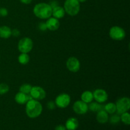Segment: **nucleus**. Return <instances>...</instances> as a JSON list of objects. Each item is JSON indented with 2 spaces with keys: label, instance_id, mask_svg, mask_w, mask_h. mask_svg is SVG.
<instances>
[{
  "label": "nucleus",
  "instance_id": "nucleus-1",
  "mask_svg": "<svg viewBox=\"0 0 130 130\" xmlns=\"http://www.w3.org/2000/svg\"><path fill=\"white\" fill-rule=\"evenodd\" d=\"M43 112V106L39 101L32 99L25 104V113L29 118H37Z\"/></svg>",
  "mask_w": 130,
  "mask_h": 130
},
{
  "label": "nucleus",
  "instance_id": "nucleus-2",
  "mask_svg": "<svg viewBox=\"0 0 130 130\" xmlns=\"http://www.w3.org/2000/svg\"><path fill=\"white\" fill-rule=\"evenodd\" d=\"M33 13L36 17L40 19H48L52 17V8L49 3H39L34 6Z\"/></svg>",
  "mask_w": 130,
  "mask_h": 130
},
{
  "label": "nucleus",
  "instance_id": "nucleus-3",
  "mask_svg": "<svg viewBox=\"0 0 130 130\" xmlns=\"http://www.w3.org/2000/svg\"><path fill=\"white\" fill-rule=\"evenodd\" d=\"M63 8L66 13L72 17L76 16L80 11V3L78 0H66Z\"/></svg>",
  "mask_w": 130,
  "mask_h": 130
},
{
  "label": "nucleus",
  "instance_id": "nucleus-4",
  "mask_svg": "<svg viewBox=\"0 0 130 130\" xmlns=\"http://www.w3.org/2000/svg\"><path fill=\"white\" fill-rule=\"evenodd\" d=\"M34 46L33 41L31 38L25 37L19 40L18 43V50L20 53H28L31 52Z\"/></svg>",
  "mask_w": 130,
  "mask_h": 130
},
{
  "label": "nucleus",
  "instance_id": "nucleus-5",
  "mask_svg": "<svg viewBox=\"0 0 130 130\" xmlns=\"http://www.w3.org/2000/svg\"><path fill=\"white\" fill-rule=\"evenodd\" d=\"M109 36L114 41H122L125 38L126 32L121 27L114 25L109 30Z\"/></svg>",
  "mask_w": 130,
  "mask_h": 130
},
{
  "label": "nucleus",
  "instance_id": "nucleus-6",
  "mask_svg": "<svg viewBox=\"0 0 130 130\" xmlns=\"http://www.w3.org/2000/svg\"><path fill=\"white\" fill-rule=\"evenodd\" d=\"M116 112L119 114L128 112L130 109V99L128 97H121L116 103Z\"/></svg>",
  "mask_w": 130,
  "mask_h": 130
},
{
  "label": "nucleus",
  "instance_id": "nucleus-7",
  "mask_svg": "<svg viewBox=\"0 0 130 130\" xmlns=\"http://www.w3.org/2000/svg\"><path fill=\"white\" fill-rule=\"evenodd\" d=\"M71 98L69 94L63 93L56 97L55 100V103L57 107L60 108V109H65L67 107L71 104Z\"/></svg>",
  "mask_w": 130,
  "mask_h": 130
},
{
  "label": "nucleus",
  "instance_id": "nucleus-8",
  "mask_svg": "<svg viewBox=\"0 0 130 130\" xmlns=\"http://www.w3.org/2000/svg\"><path fill=\"white\" fill-rule=\"evenodd\" d=\"M29 95H30L32 99L39 101V100H42L45 99L46 96V93L44 88L41 86H32Z\"/></svg>",
  "mask_w": 130,
  "mask_h": 130
},
{
  "label": "nucleus",
  "instance_id": "nucleus-9",
  "mask_svg": "<svg viewBox=\"0 0 130 130\" xmlns=\"http://www.w3.org/2000/svg\"><path fill=\"white\" fill-rule=\"evenodd\" d=\"M66 67L70 72H77L80 70L81 63L78 58L75 57H71L66 62Z\"/></svg>",
  "mask_w": 130,
  "mask_h": 130
},
{
  "label": "nucleus",
  "instance_id": "nucleus-10",
  "mask_svg": "<svg viewBox=\"0 0 130 130\" xmlns=\"http://www.w3.org/2000/svg\"><path fill=\"white\" fill-rule=\"evenodd\" d=\"M72 109L76 114L83 115L88 111V105L82 100H77L74 103Z\"/></svg>",
  "mask_w": 130,
  "mask_h": 130
},
{
  "label": "nucleus",
  "instance_id": "nucleus-11",
  "mask_svg": "<svg viewBox=\"0 0 130 130\" xmlns=\"http://www.w3.org/2000/svg\"><path fill=\"white\" fill-rule=\"evenodd\" d=\"M93 99H95L96 102L100 104L105 102L109 98V95L107 91L104 89L101 88L96 89L93 92Z\"/></svg>",
  "mask_w": 130,
  "mask_h": 130
},
{
  "label": "nucleus",
  "instance_id": "nucleus-12",
  "mask_svg": "<svg viewBox=\"0 0 130 130\" xmlns=\"http://www.w3.org/2000/svg\"><path fill=\"white\" fill-rule=\"evenodd\" d=\"M45 23L47 27V29L51 30V31H55V30H58V28L60 27L59 20L53 17L48 18Z\"/></svg>",
  "mask_w": 130,
  "mask_h": 130
},
{
  "label": "nucleus",
  "instance_id": "nucleus-13",
  "mask_svg": "<svg viewBox=\"0 0 130 130\" xmlns=\"http://www.w3.org/2000/svg\"><path fill=\"white\" fill-rule=\"evenodd\" d=\"M30 99H32V97L30 95H27V94L22 93L20 91L16 93L15 96V101L20 105L25 104Z\"/></svg>",
  "mask_w": 130,
  "mask_h": 130
},
{
  "label": "nucleus",
  "instance_id": "nucleus-14",
  "mask_svg": "<svg viewBox=\"0 0 130 130\" xmlns=\"http://www.w3.org/2000/svg\"><path fill=\"white\" fill-rule=\"evenodd\" d=\"M65 126L67 130H76L79 127V121L77 118H69L66 121Z\"/></svg>",
  "mask_w": 130,
  "mask_h": 130
},
{
  "label": "nucleus",
  "instance_id": "nucleus-15",
  "mask_svg": "<svg viewBox=\"0 0 130 130\" xmlns=\"http://www.w3.org/2000/svg\"><path fill=\"white\" fill-rule=\"evenodd\" d=\"M96 118L98 123H100V124H105L109 121V114L106 111H105L104 109H102V110L97 112Z\"/></svg>",
  "mask_w": 130,
  "mask_h": 130
},
{
  "label": "nucleus",
  "instance_id": "nucleus-16",
  "mask_svg": "<svg viewBox=\"0 0 130 130\" xmlns=\"http://www.w3.org/2000/svg\"><path fill=\"white\" fill-rule=\"evenodd\" d=\"M65 14H66V11H65L63 7L58 5V6L52 8V16L58 19V20L62 19L65 16Z\"/></svg>",
  "mask_w": 130,
  "mask_h": 130
},
{
  "label": "nucleus",
  "instance_id": "nucleus-17",
  "mask_svg": "<svg viewBox=\"0 0 130 130\" xmlns=\"http://www.w3.org/2000/svg\"><path fill=\"white\" fill-rule=\"evenodd\" d=\"M11 36V29L7 25L0 27V38L3 39H8Z\"/></svg>",
  "mask_w": 130,
  "mask_h": 130
},
{
  "label": "nucleus",
  "instance_id": "nucleus-18",
  "mask_svg": "<svg viewBox=\"0 0 130 130\" xmlns=\"http://www.w3.org/2000/svg\"><path fill=\"white\" fill-rule=\"evenodd\" d=\"M81 100L86 104H90L93 100V92L89 90L83 91L81 95Z\"/></svg>",
  "mask_w": 130,
  "mask_h": 130
},
{
  "label": "nucleus",
  "instance_id": "nucleus-19",
  "mask_svg": "<svg viewBox=\"0 0 130 130\" xmlns=\"http://www.w3.org/2000/svg\"><path fill=\"white\" fill-rule=\"evenodd\" d=\"M102 109H104V106L101 105L100 103H98L96 102H91V103H90V105H88V110L93 112H97Z\"/></svg>",
  "mask_w": 130,
  "mask_h": 130
},
{
  "label": "nucleus",
  "instance_id": "nucleus-20",
  "mask_svg": "<svg viewBox=\"0 0 130 130\" xmlns=\"http://www.w3.org/2000/svg\"><path fill=\"white\" fill-rule=\"evenodd\" d=\"M104 109L109 114H115V112H116V104H114L113 102L107 103V104H105L104 106Z\"/></svg>",
  "mask_w": 130,
  "mask_h": 130
},
{
  "label": "nucleus",
  "instance_id": "nucleus-21",
  "mask_svg": "<svg viewBox=\"0 0 130 130\" xmlns=\"http://www.w3.org/2000/svg\"><path fill=\"white\" fill-rule=\"evenodd\" d=\"M30 61V57L28 53H21L18 57V62L21 65H26Z\"/></svg>",
  "mask_w": 130,
  "mask_h": 130
},
{
  "label": "nucleus",
  "instance_id": "nucleus-22",
  "mask_svg": "<svg viewBox=\"0 0 130 130\" xmlns=\"http://www.w3.org/2000/svg\"><path fill=\"white\" fill-rule=\"evenodd\" d=\"M121 121L124 123L125 125H129L130 124V114L128 112L123 113L121 114L120 116Z\"/></svg>",
  "mask_w": 130,
  "mask_h": 130
},
{
  "label": "nucleus",
  "instance_id": "nucleus-23",
  "mask_svg": "<svg viewBox=\"0 0 130 130\" xmlns=\"http://www.w3.org/2000/svg\"><path fill=\"white\" fill-rule=\"evenodd\" d=\"M32 86L30 84L28 83H25L22 85L19 88V91L22 93H24L27 94V95H29L30 93V91L31 90Z\"/></svg>",
  "mask_w": 130,
  "mask_h": 130
},
{
  "label": "nucleus",
  "instance_id": "nucleus-24",
  "mask_svg": "<svg viewBox=\"0 0 130 130\" xmlns=\"http://www.w3.org/2000/svg\"><path fill=\"white\" fill-rule=\"evenodd\" d=\"M109 121L112 124H116L121 121L120 116L118 114H112L110 118H109Z\"/></svg>",
  "mask_w": 130,
  "mask_h": 130
},
{
  "label": "nucleus",
  "instance_id": "nucleus-25",
  "mask_svg": "<svg viewBox=\"0 0 130 130\" xmlns=\"http://www.w3.org/2000/svg\"><path fill=\"white\" fill-rule=\"evenodd\" d=\"M10 90V87L6 83L0 84V95L7 93Z\"/></svg>",
  "mask_w": 130,
  "mask_h": 130
},
{
  "label": "nucleus",
  "instance_id": "nucleus-26",
  "mask_svg": "<svg viewBox=\"0 0 130 130\" xmlns=\"http://www.w3.org/2000/svg\"><path fill=\"white\" fill-rule=\"evenodd\" d=\"M8 15V11L6 8H0V16L5 17L7 16Z\"/></svg>",
  "mask_w": 130,
  "mask_h": 130
},
{
  "label": "nucleus",
  "instance_id": "nucleus-27",
  "mask_svg": "<svg viewBox=\"0 0 130 130\" xmlns=\"http://www.w3.org/2000/svg\"><path fill=\"white\" fill-rule=\"evenodd\" d=\"M56 107L57 106H56L55 102L50 101L47 103V108H48L49 110H54V109L56 108Z\"/></svg>",
  "mask_w": 130,
  "mask_h": 130
},
{
  "label": "nucleus",
  "instance_id": "nucleus-28",
  "mask_svg": "<svg viewBox=\"0 0 130 130\" xmlns=\"http://www.w3.org/2000/svg\"><path fill=\"white\" fill-rule=\"evenodd\" d=\"M38 28L41 31H46L47 30V27L46 25V23L43 22H40L39 24V25H38Z\"/></svg>",
  "mask_w": 130,
  "mask_h": 130
},
{
  "label": "nucleus",
  "instance_id": "nucleus-29",
  "mask_svg": "<svg viewBox=\"0 0 130 130\" xmlns=\"http://www.w3.org/2000/svg\"><path fill=\"white\" fill-rule=\"evenodd\" d=\"M20 34V30H18L17 29H14L11 30V36H13L15 37L19 36Z\"/></svg>",
  "mask_w": 130,
  "mask_h": 130
},
{
  "label": "nucleus",
  "instance_id": "nucleus-30",
  "mask_svg": "<svg viewBox=\"0 0 130 130\" xmlns=\"http://www.w3.org/2000/svg\"><path fill=\"white\" fill-rule=\"evenodd\" d=\"M55 130H67L66 128V126L64 125H62V124H59V125H57V126L55 128Z\"/></svg>",
  "mask_w": 130,
  "mask_h": 130
},
{
  "label": "nucleus",
  "instance_id": "nucleus-31",
  "mask_svg": "<svg viewBox=\"0 0 130 130\" xmlns=\"http://www.w3.org/2000/svg\"><path fill=\"white\" fill-rule=\"evenodd\" d=\"M49 5H50V6L52 8H55V6H58V2H57V1H55V0H53V1H52L50 3Z\"/></svg>",
  "mask_w": 130,
  "mask_h": 130
},
{
  "label": "nucleus",
  "instance_id": "nucleus-32",
  "mask_svg": "<svg viewBox=\"0 0 130 130\" xmlns=\"http://www.w3.org/2000/svg\"><path fill=\"white\" fill-rule=\"evenodd\" d=\"M19 1L24 5H29V4L31 3L32 0H19Z\"/></svg>",
  "mask_w": 130,
  "mask_h": 130
},
{
  "label": "nucleus",
  "instance_id": "nucleus-33",
  "mask_svg": "<svg viewBox=\"0 0 130 130\" xmlns=\"http://www.w3.org/2000/svg\"><path fill=\"white\" fill-rule=\"evenodd\" d=\"M86 1H87V0H78V1L79 3H85L86 2Z\"/></svg>",
  "mask_w": 130,
  "mask_h": 130
},
{
  "label": "nucleus",
  "instance_id": "nucleus-34",
  "mask_svg": "<svg viewBox=\"0 0 130 130\" xmlns=\"http://www.w3.org/2000/svg\"><path fill=\"white\" fill-rule=\"evenodd\" d=\"M0 59H1V56H0Z\"/></svg>",
  "mask_w": 130,
  "mask_h": 130
}]
</instances>
